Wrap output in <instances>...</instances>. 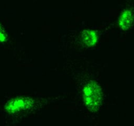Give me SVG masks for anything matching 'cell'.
<instances>
[{"label": "cell", "mask_w": 134, "mask_h": 126, "mask_svg": "<svg viewBox=\"0 0 134 126\" xmlns=\"http://www.w3.org/2000/svg\"><path fill=\"white\" fill-rule=\"evenodd\" d=\"M83 98L89 110L97 111L102 102V91L99 85L95 82H88L83 89Z\"/></svg>", "instance_id": "obj_1"}, {"label": "cell", "mask_w": 134, "mask_h": 126, "mask_svg": "<svg viewBox=\"0 0 134 126\" xmlns=\"http://www.w3.org/2000/svg\"><path fill=\"white\" fill-rule=\"evenodd\" d=\"M30 101L29 100L26 99H16L12 101L8 105L9 111L11 112H16L21 110L22 109L26 108V107L30 106Z\"/></svg>", "instance_id": "obj_2"}, {"label": "cell", "mask_w": 134, "mask_h": 126, "mask_svg": "<svg viewBox=\"0 0 134 126\" xmlns=\"http://www.w3.org/2000/svg\"><path fill=\"white\" fill-rule=\"evenodd\" d=\"M133 16L131 12L126 11L122 14L120 18V24L123 29H127L131 26Z\"/></svg>", "instance_id": "obj_3"}, {"label": "cell", "mask_w": 134, "mask_h": 126, "mask_svg": "<svg viewBox=\"0 0 134 126\" xmlns=\"http://www.w3.org/2000/svg\"><path fill=\"white\" fill-rule=\"evenodd\" d=\"M83 40L87 45H93L97 42V35L93 31H84L83 33Z\"/></svg>", "instance_id": "obj_4"}]
</instances>
